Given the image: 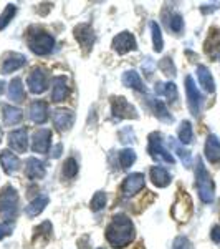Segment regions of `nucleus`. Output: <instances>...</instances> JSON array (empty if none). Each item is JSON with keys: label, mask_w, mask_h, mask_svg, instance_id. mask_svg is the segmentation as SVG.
Masks as SVG:
<instances>
[{"label": "nucleus", "mask_w": 220, "mask_h": 249, "mask_svg": "<svg viewBox=\"0 0 220 249\" xmlns=\"http://www.w3.org/2000/svg\"><path fill=\"white\" fill-rule=\"evenodd\" d=\"M106 239L113 248H126L134 239V224L126 214H116L106 228Z\"/></svg>", "instance_id": "1"}, {"label": "nucleus", "mask_w": 220, "mask_h": 249, "mask_svg": "<svg viewBox=\"0 0 220 249\" xmlns=\"http://www.w3.org/2000/svg\"><path fill=\"white\" fill-rule=\"evenodd\" d=\"M195 186H197V191H199V196L204 203H212L215 198V186H214V181H212L209 171L207 168L204 166L202 160L197 158V166H195Z\"/></svg>", "instance_id": "2"}, {"label": "nucleus", "mask_w": 220, "mask_h": 249, "mask_svg": "<svg viewBox=\"0 0 220 249\" xmlns=\"http://www.w3.org/2000/svg\"><path fill=\"white\" fill-rule=\"evenodd\" d=\"M18 211V195L12 186H5L0 190V218L5 223L14 219Z\"/></svg>", "instance_id": "3"}, {"label": "nucleus", "mask_w": 220, "mask_h": 249, "mask_svg": "<svg viewBox=\"0 0 220 249\" xmlns=\"http://www.w3.org/2000/svg\"><path fill=\"white\" fill-rule=\"evenodd\" d=\"M29 47L37 55H48L51 53V50L55 47V38L50 34H47V32L38 30L35 34L29 35Z\"/></svg>", "instance_id": "4"}, {"label": "nucleus", "mask_w": 220, "mask_h": 249, "mask_svg": "<svg viewBox=\"0 0 220 249\" xmlns=\"http://www.w3.org/2000/svg\"><path fill=\"white\" fill-rule=\"evenodd\" d=\"M147 151H149V155L153 156L154 160H162V161H166L169 164L175 163L174 156L171 155L166 148H164L161 133H151L149 135V146H147Z\"/></svg>", "instance_id": "5"}, {"label": "nucleus", "mask_w": 220, "mask_h": 249, "mask_svg": "<svg viewBox=\"0 0 220 249\" xmlns=\"http://www.w3.org/2000/svg\"><path fill=\"white\" fill-rule=\"evenodd\" d=\"M192 214V199L186 191H179L177 199L173 206V216L181 223H186Z\"/></svg>", "instance_id": "6"}, {"label": "nucleus", "mask_w": 220, "mask_h": 249, "mask_svg": "<svg viewBox=\"0 0 220 249\" xmlns=\"http://www.w3.org/2000/svg\"><path fill=\"white\" fill-rule=\"evenodd\" d=\"M111 111H113L114 118L123 120V118H138V111L131 105L125 96H113L111 102Z\"/></svg>", "instance_id": "7"}, {"label": "nucleus", "mask_w": 220, "mask_h": 249, "mask_svg": "<svg viewBox=\"0 0 220 249\" xmlns=\"http://www.w3.org/2000/svg\"><path fill=\"white\" fill-rule=\"evenodd\" d=\"M186 93H187V103H189L190 113L194 116L201 115V107H202V95L199 91V88L195 87L194 78L187 77L186 78Z\"/></svg>", "instance_id": "8"}, {"label": "nucleus", "mask_w": 220, "mask_h": 249, "mask_svg": "<svg viewBox=\"0 0 220 249\" xmlns=\"http://www.w3.org/2000/svg\"><path fill=\"white\" fill-rule=\"evenodd\" d=\"M51 120L53 124L57 126L58 131H68L75 123V113L71 110H65V108H57L51 111Z\"/></svg>", "instance_id": "9"}, {"label": "nucleus", "mask_w": 220, "mask_h": 249, "mask_svg": "<svg viewBox=\"0 0 220 249\" xmlns=\"http://www.w3.org/2000/svg\"><path fill=\"white\" fill-rule=\"evenodd\" d=\"M29 88L31 93L38 95V93H43L47 90V85H48V75L43 68H33L31 73L29 75Z\"/></svg>", "instance_id": "10"}, {"label": "nucleus", "mask_w": 220, "mask_h": 249, "mask_svg": "<svg viewBox=\"0 0 220 249\" xmlns=\"http://www.w3.org/2000/svg\"><path fill=\"white\" fill-rule=\"evenodd\" d=\"M113 48L114 52H118L119 55H125L127 52L131 50H136V38L133 34H129V32H121V34H118L116 37L113 38Z\"/></svg>", "instance_id": "11"}, {"label": "nucleus", "mask_w": 220, "mask_h": 249, "mask_svg": "<svg viewBox=\"0 0 220 249\" xmlns=\"http://www.w3.org/2000/svg\"><path fill=\"white\" fill-rule=\"evenodd\" d=\"M51 130H47V128H42V130L35 131L33 140H31V150L35 153H48L51 144Z\"/></svg>", "instance_id": "12"}, {"label": "nucleus", "mask_w": 220, "mask_h": 249, "mask_svg": "<svg viewBox=\"0 0 220 249\" xmlns=\"http://www.w3.org/2000/svg\"><path fill=\"white\" fill-rule=\"evenodd\" d=\"M25 63H27L25 55L15 53V52H12V53H7L5 57H3L0 70H2L3 75H9V73H12V71L18 70V68H22L23 65H25Z\"/></svg>", "instance_id": "13"}, {"label": "nucleus", "mask_w": 220, "mask_h": 249, "mask_svg": "<svg viewBox=\"0 0 220 249\" xmlns=\"http://www.w3.org/2000/svg\"><path fill=\"white\" fill-rule=\"evenodd\" d=\"M144 188V175L142 173H133V175L126 176L125 183L121 186V191L125 196H133L139 193Z\"/></svg>", "instance_id": "14"}, {"label": "nucleus", "mask_w": 220, "mask_h": 249, "mask_svg": "<svg viewBox=\"0 0 220 249\" xmlns=\"http://www.w3.org/2000/svg\"><path fill=\"white\" fill-rule=\"evenodd\" d=\"M75 37H77L78 43L81 45L85 50H90L93 48V43H94V32L91 29L90 23H81L75 29Z\"/></svg>", "instance_id": "15"}, {"label": "nucleus", "mask_w": 220, "mask_h": 249, "mask_svg": "<svg viewBox=\"0 0 220 249\" xmlns=\"http://www.w3.org/2000/svg\"><path fill=\"white\" fill-rule=\"evenodd\" d=\"M9 144L14 151L17 153H25L27 148H29V135H27V130L20 128V130L12 131L9 135Z\"/></svg>", "instance_id": "16"}, {"label": "nucleus", "mask_w": 220, "mask_h": 249, "mask_svg": "<svg viewBox=\"0 0 220 249\" xmlns=\"http://www.w3.org/2000/svg\"><path fill=\"white\" fill-rule=\"evenodd\" d=\"M70 93L68 82L65 77H55L51 80V100L53 102H63Z\"/></svg>", "instance_id": "17"}, {"label": "nucleus", "mask_w": 220, "mask_h": 249, "mask_svg": "<svg viewBox=\"0 0 220 249\" xmlns=\"http://www.w3.org/2000/svg\"><path fill=\"white\" fill-rule=\"evenodd\" d=\"M25 175L29 179H42L45 176V164L38 158H29L25 163Z\"/></svg>", "instance_id": "18"}, {"label": "nucleus", "mask_w": 220, "mask_h": 249, "mask_svg": "<svg viewBox=\"0 0 220 249\" xmlns=\"http://www.w3.org/2000/svg\"><path fill=\"white\" fill-rule=\"evenodd\" d=\"M30 118L33 123L37 124H43L48 120V105L47 102H42V100H37V102L31 103L30 107Z\"/></svg>", "instance_id": "19"}, {"label": "nucleus", "mask_w": 220, "mask_h": 249, "mask_svg": "<svg viewBox=\"0 0 220 249\" xmlns=\"http://www.w3.org/2000/svg\"><path fill=\"white\" fill-rule=\"evenodd\" d=\"M205 158L212 164L220 163V140L215 135H210L205 142Z\"/></svg>", "instance_id": "20"}, {"label": "nucleus", "mask_w": 220, "mask_h": 249, "mask_svg": "<svg viewBox=\"0 0 220 249\" xmlns=\"http://www.w3.org/2000/svg\"><path fill=\"white\" fill-rule=\"evenodd\" d=\"M0 163H2V168L7 175H15L20 170V160L9 150H3L0 153Z\"/></svg>", "instance_id": "21"}, {"label": "nucleus", "mask_w": 220, "mask_h": 249, "mask_svg": "<svg viewBox=\"0 0 220 249\" xmlns=\"http://www.w3.org/2000/svg\"><path fill=\"white\" fill-rule=\"evenodd\" d=\"M151 179L157 188H166L171 183V175L166 168L162 166H153L151 168Z\"/></svg>", "instance_id": "22"}, {"label": "nucleus", "mask_w": 220, "mask_h": 249, "mask_svg": "<svg viewBox=\"0 0 220 249\" xmlns=\"http://www.w3.org/2000/svg\"><path fill=\"white\" fill-rule=\"evenodd\" d=\"M123 85L127 88H133V90H138V91H146V87H144L141 77H139V73L134 70H127L123 73Z\"/></svg>", "instance_id": "23"}, {"label": "nucleus", "mask_w": 220, "mask_h": 249, "mask_svg": "<svg viewBox=\"0 0 220 249\" xmlns=\"http://www.w3.org/2000/svg\"><path fill=\"white\" fill-rule=\"evenodd\" d=\"M197 78H199V83H201V87L204 90L209 91V93H214L215 83H214V78H212V73L209 71V68L204 67V65H199L197 67Z\"/></svg>", "instance_id": "24"}, {"label": "nucleus", "mask_w": 220, "mask_h": 249, "mask_svg": "<svg viewBox=\"0 0 220 249\" xmlns=\"http://www.w3.org/2000/svg\"><path fill=\"white\" fill-rule=\"evenodd\" d=\"M48 201H50V199H48L47 195H40L38 198H35L33 201L29 204V206H25V213L30 218H35V216H38L40 213L48 206Z\"/></svg>", "instance_id": "25"}, {"label": "nucleus", "mask_w": 220, "mask_h": 249, "mask_svg": "<svg viewBox=\"0 0 220 249\" xmlns=\"http://www.w3.org/2000/svg\"><path fill=\"white\" fill-rule=\"evenodd\" d=\"M2 111H3V113H2L3 115V122H5V124H9V126L20 123V122H22V118H23V111L20 110V108L5 105Z\"/></svg>", "instance_id": "26"}, {"label": "nucleus", "mask_w": 220, "mask_h": 249, "mask_svg": "<svg viewBox=\"0 0 220 249\" xmlns=\"http://www.w3.org/2000/svg\"><path fill=\"white\" fill-rule=\"evenodd\" d=\"M205 52L210 57H217L220 53V32L217 29H214L210 32L209 38L205 42Z\"/></svg>", "instance_id": "27"}, {"label": "nucleus", "mask_w": 220, "mask_h": 249, "mask_svg": "<svg viewBox=\"0 0 220 249\" xmlns=\"http://www.w3.org/2000/svg\"><path fill=\"white\" fill-rule=\"evenodd\" d=\"M156 93L157 95H164L171 103L177 102V87L174 83H157L156 85Z\"/></svg>", "instance_id": "28"}, {"label": "nucleus", "mask_w": 220, "mask_h": 249, "mask_svg": "<svg viewBox=\"0 0 220 249\" xmlns=\"http://www.w3.org/2000/svg\"><path fill=\"white\" fill-rule=\"evenodd\" d=\"M9 96L12 102H23L25 100V91H23V87H22V80L20 78H14L9 85Z\"/></svg>", "instance_id": "29"}, {"label": "nucleus", "mask_w": 220, "mask_h": 249, "mask_svg": "<svg viewBox=\"0 0 220 249\" xmlns=\"http://www.w3.org/2000/svg\"><path fill=\"white\" fill-rule=\"evenodd\" d=\"M153 107H154V115L157 116L161 122H164V123H173L174 122V116L169 113V110L166 108L162 100H154Z\"/></svg>", "instance_id": "30"}, {"label": "nucleus", "mask_w": 220, "mask_h": 249, "mask_svg": "<svg viewBox=\"0 0 220 249\" xmlns=\"http://www.w3.org/2000/svg\"><path fill=\"white\" fill-rule=\"evenodd\" d=\"M169 143H171V148L175 151V153L179 155V158H181V161L186 164V166H190V161H192V158H190V153L186 150V148H182L181 144H179L177 142H175L174 138H169Z\"/></svg>", "instance_id": "31"}, {"label": "nucleus", "mask_w": 220, "mask_h": 249, "mask_svg": "<svg viewBox=\"0 0 220 249\" xmlns=\"http://www.w3.org/2000/svg\"><path fill=\"white\" fill-rule=\"evenodd\" d=\"M194 138V131H192V124L190 122H182L181 128H179V140L184 144H189Z\"/></svg>", "instance_id": "32"}, {"label": "nucleus", "mask_w": 220, "mask_h": 249, "mask_svg": "<svg viewBox=\"0 0 220 249\" xmlns=\"http://www.w3.org/2000/svg\"><path fill=\"white\" fill-rule=\"evenodd\" d=\"M78 175V163L75 158H68L65 164H63V176L68 179L75 178V176Z\"/></svg>", "instance_id": "33"}, {"label": "nucleus", "mask_w": 220, "mask_h": 249, "mask_svg": "<svg viewBox=\"0 0 220 249\" xmlns=\"http://www.w3.org/2000/svg\"><path fill=\"white\" fill-rule=\"evenodd\" d=\"M151 30H153V43H154V50L156 52H162L164 42H162V34H161V27L156 22L151 23Z\"/></svg>", "instance_id": "34"}, {"label": "nucleus", "mask_w": 220, "mask_h": 249, "mask_svg": "<svg viewBox=\"0 0 220 249\" xmlns=\"http://www.w3.org/2000/svg\"><path fill=\"white\" fill-rule=\"evenodd\" d=\"M134 161H136L134 150H129V148H126V150L119 151V163H121L123 168H129Z\"/></svg>", "instance_id": "35"}, {"label": "nucleus", "mask_w": 220, "mask_h": 249, "mask_svg": "<svg viewBox=\"0 0 220 249\" xmlns=\"http://www.w3.org/2000/svg\"><path fill=\"white\" fill-rule=\"evenodd\" d=\"M15 12H17V9H15V5H12V3H9V5H7V9L3 10V14L0 15V30L5 29V27L9 25L10 20L14 18Z\"/></svg>", "instance_id": "36"}, {"label": "nucleus", "mask_w": 220, "mask_h": 249, "mask_svg": "<svg viewBox=\"0 0 220 249\" xmlns=\"http://www.w3.org/2000/svg\"><path fill=\"white\" fill-rule=\"evenodd\" d=\"M105 206H106V193L98 191L93 196V199H91V210L98 213V211H101Z\"/></svg>", "instance_id": "37"}, {"label": "nucleus", "mask_w": 220, "mask_h": 249, "mask_svg": "<svg viewBox=\"0 0 220 249\" xmlns=\"http://www.w3.org/2000/svg\"><path fill=\"white\" fill-rule=\"evenodd\" d=\"M159 68H161V71L164 75H167V77H174L175 75V67H174L173 58L171 57L162 58L161 63H159Z\"/></svg>", "instance_id": "38"}, {"label": "nucleus", "mask_w": 220, "mask_h": 249, "mask_svg": "<svg viewBox=\"0 0 220 249\" xmlns=\"http://www.w3.org/2000/svg\"><path fill=\"white\" fill-rule=\"evenodd\" d=\"M38 236H43L47 243L50 241V238H51V223H50V221H45V223H42L37 228V230H35V239H37Z\"/></svg>", "instance_id": "39"}, {"label": "nucleus", "mask_w": 220, "mask_h": 249, "mask_svg": "<svg viewBox=\"0 0 220 249\" xmlns=\"http://www.w3.org/2000/svg\"><path fill=\"white\" fill-rule=\"evenodd\" d=\"M169 29L174 32V34H181L182 29H184V20L179 14H174L171 17V22H169Z\"/></svg>", "instance_id": "40"}, {"label": "nucleus", "mask_w": 220, "mask_h": 249, "mask_svg": "<svg viewBox=\"0 0 220 249\" xmlns=\"http://www.w3.org/2000/svg\"><path fill=\"white\" fill-rule=\"evenodd\" d=\"M173 249H194V248H192V243L186 236H179V238H175L174 241Z\"/></svg>", "instance_id": "41"}, {"label": "nucleus", "mask_w": 220, "mask_h": 249, "mask_svg": "<svg viewBox=\"0 0 220 249\" xmlns=\"http://www.w3.org/2000/svg\"><path fill=\"white\" fill-rule=\"evenodd\" d=\"M119 138H121L123 143H129V142H134V133L131 128H125V130L119 131Z\"/></svg>", "instance_id": "42"}, {"label": "nucleus", "mask_w": 220, "mask_h": 249, "mask_svg": "<svg viewBox=\"0 0 220 249\" xmlns=\"http://www.w3.org/2000/svg\"><path fill=\"white\" fill-rule=\"evenodd\" d=\"M12 224L10 223H0V241H2L3 238H7L9 234H12Z\"/></svg>", "instance_id": "43"}, {"label": "nucleus", "mask_w": 220, "mask_h": 249, "mask_svg": "<svg viewBox=\"0 0 220 249\" xmlns=\"http://www.w3.org/2000/svg\"><path fill=\"white\" fill-rule=\"evenodd\" d=\"M212 239L215 241V243H220V226H215L214 230H212Z\"/></svg>", "instance_id": "44"}, {"label": "nucleus", "mask_w": 220, "mask_h": 249, "mask_svg": "<svg viewBox=\"0 0 220 249\" xmlns=\"http://www.w3.org/2000/svg\"><path fill=\"white\" fill-rule=\"evenodd\" d=\"M62 155V144H57V146L53 148V150H51V156H53V158H58V156Z\"/></svg>", "instance_id": "45"}, {"label": "nucleus", "mask_w": 220, "mask_h": 249, "mask_svg": "<svg viewBox=\"0 0 220 249\" xmlns=\"http://www.w3.org/2000/svg\"><path fill=\"white\" fill-rule=\"evenodd\" d=\"M2 90H3V83H2V80H0V93H2Z\"/></svg>", "instance_id": "46"}, {"label": "nucleus", "mask_w": 220, "mask_h": 249, "mask_svg": "<svg viewBox=\"0 0 220 249\" xmlns=\"http://www.w3.org/2000/svg\"><path fill=\"white\" fill-rule=\"evenodd\" d=\"M0 142H2V128H0Z\"/></svg>", "instance_id": "47"}]
</instances>
